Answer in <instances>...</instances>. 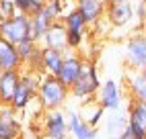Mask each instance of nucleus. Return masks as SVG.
<instances>
[{"instance_id": "nucleus-1", "label": "nucleus", "mask_w": 146, "mask_h": 139, "mask_svg": "<svg viewBox=\"0 0 146 139\" xmlns=\"http://www.w3.org/2000/svg\"><path fill=\"white\" fill-rule=\"evenodd\" d=\"M70 96V88L60 82V78L54 74H43L41 86L37 92V104L41 111H54V108H62Z\"/></svg>"}, {"instance_id": "nucleus-2", "label": "nucleus", "mask_w": 146, "mask_h": 139, "mask_svg": "<svg viewBox=\"0 0 146 139\" xmlns=\"http://www.w3.org/2000/svg\"><path fill=\"white\" fill-rule=\"evenodd\" d=\"M101 84L103 82L99 78V72H97L95 64L89 62V59H84L80 78L70 86V96L76 98V100H82V102L84 100H93V98H97V92H99Z\"/></svg>"}, {"instance_id": "nucleus-3", "label": "nucleus", "mask_w": 146, "mask_h": 139, "mask_svg": "<svg viewBox=\"0 0 146 139\" xmlns=\"http://www.w3.org/2000/svg\"><path fill=\"white\" fill-rule=\"evenodd\" d=\"M0 37L13 43H21L23 39L31 37V14L17 12L15 16L0 21Z\"/></svg>"}, {"instance_id": "nucleus-4", "label": "nucleus", "mask_w": 146, "mask_h": 139, "mask_svg": "<svg viewBox=\"0 0 146 139\" xmlns=\"http://www.w3.org/2000/svg\"><path fill=\"white\" fill-rule=\"evenodd\" d=\"M41 131H43V137H47V139H68V135H70L68 115H64L60 108L43 111Z\"/></svg>"}, {"instance_id": "nucleus-5", "label": "nucleus", "mask_w": 146, "mask_h": 139, "mask_svg": "<svg viewBox=\"0 0 146 139\" xmlns=\"http://www.w3.org/2000/svg\"><path fill=\"white\" fill-rule=\"evenodd\" d=\"M125 64L134 70H142L146 66V33H134L128 41H125L123 49Z\"/></svg>"}, {"instance_id": "nucleus-6", "label": "nucleus", "mask_w": 146, "mask_h": 139, "mask_svg": "<svg viewBox=\"0 0 146 139\" xmlns=\"http://www.w3.org/2000/svg\"><path fill=\"white\" fill-rule=\"evenodd\" d=\"M128 129L138 137L146 139V100L132 98L128 104Z\"/></svg>"}, {"instance_id": "nucleus-7", "label": "nucleus", "mask_w": 146, "mask_h": 139, "mask_svg": "<svg viewBox=\"0 0 146 139\" xmlns=\"http://www.w3.org/2000/svg\"><path fill=\"white\" fill-rule=\"evenodd\" d=\"M97 100L101 102L105 111H119L121 102H123V94H121V86L115 80H105L97 92Z\"/></svg>"}, {"instance_id": "nucleus-8", "label": "nucleus", "mask_w": 146, "mask_h": 139, "mask_svg": "<svg viewBox=\"0 0 146 139\" xmlns=\"http://www.w3.org/2000/svg\"><path fill=\"white\" fill-rule=\"evenodd\" d=\"M13 106H0V139H21L23 129Z\"/></svg>"}, {"instance_id": "nucleus-9", "label": "nucleus", "mask_w": 146, "mask_h": 139, "mask_svg": "<svg viewBox=\"0 0 146 139\" xmlns=\"http://www.w3.org/2000/svg\"><path fill=\"white\" fill-rule=\"evenodd\" d=\"M19 84H21V70L0 72V106H11Z\"/></svg>"}, {"instance_id": "nucleus-10", "label": "nucleus", "mask_w": 146, "mask_h": 139, "mask_svg": "<svg viewBox=\"0 0 146 139\" xmlns=\"http://www.w3.org/2000/svg\"><path fill=\"white\" fill-rule=\"evenodd\" d=\"M82 66H84V57H82V55H78V53H66V59H64V64H62V68H60V72H58L60 82L70 88V86L80 78Z\"/></svg>"}, {"instance_id": "nucleus-11", "label": "nucleus", "mask_w": 146, "mask_h": 139, "mask_svg": "<svg viewBox=\"0 0 146 139\" xmlns=\"http://www.w3.org/2000/svg\"><path fill=\"white\" fill-rule=\"evenodd\" d=\"M41 45L68 51V29H66V25H64L62 18H58V21L52 23V27L47 29V33L41 39Z\"/></svg>"}, {"instance_id": "nucleus-12", "label": "nucleus", "mask_w": 146, "mask_h": 139, "mask_svg": "<svg viewBox=\"0 0 146 139\" xmlns=\"http://www.w3.org/2000/svg\"><path fill=\"white\" fill-rule=\"evenodd\" d=\"M105 16L109 18V23L113 27H125L134 21V6L132 2H115V4H107V10H105Z\"/></svg>"}, {"instance_id": "nucleus-13", "label": "nucleus", "mask_w": 146, "mask_h": 139, "mask_svg": "<svg viewBox=\"0 0 146 139\" xmlns=\"http://www.w3.org/2000/svg\"><path fill=\"white\" fill-rule=\"evenodd\" d=\"M0 70H23V59L17 43L0 37Z\"/></svg>"}, {"instance_id": "nucleus-14", "label": "nucleus", "mask_w": 146, "mask_h": 139, "mask_svg": "<svg viewBox=\"0 0 146 139\" xmlns=\"http://www.w3.org/2000/svg\"><path fill=\"white\" fill-rule=\"evenodd\" d=\"M68 127L74 139H97V129L86 123L80 113H68Z\"/></svg>"}, {"instance_id": "nucleus-15", "label": "nucleus", "mask_w": 146, "mask_h": 139, "mask_svg": "<svg viewBox=\"0 0 146 139\" xmlns=\"http://www.w3.org/2000/svg\"><path fill=\"white\" fill-rule=\"evenodd\" d=\"M66 59V51L62 49H54V47H41V62H43V74H54L58 76L60 68Z\"/></svg>"}, {"instance_id": "nucleus-16", "label": "nucleus", "mask_w": 146, "mask_h": 139, "mask_svg": "<svg viewBox=\"0 0 146 139\" xmlns=\"http://www.w3.org/2000/svg\"><path fill=\"white\" fill-rule=\"evenodd\" d=\"M76 6L84 14V18L89 21V25H95L99 18L105 16L107 0H76Z\"/></svg>"}, {"instance_id": "nucleus-17", "label": "nucleus", "mask_w": 146, "mask_h": 139, "mask_svg": "<svg viewBox=\"0 0 146 139\" xmlns=\"http://www.w3.org/2000/svg\"><path fill=\"white\" fill-rule=\"evenodd\" d=\"M125 86H128V92L132 98L136 100H146V78L142 76L140 70H134L125 74Z\"/></svg>"}, {"instance_id": "nucleus-18", "label": "nucleus", "mask_w": 146, "mask_h": 139, "mask_svg": "<svg viewBox=\"0 0 146 139\" xmlns=\"http://www.w3.org/2000/svg\"><path fill=\"white\" fill-rule=\"evenodd\" d=\"M125 129H128V115H121L119 111H111V115L107 117V123H105V131L109 139H119Z\"/></svg>"}, {"instance_id": "nucleus-19", "label": "nucleus", "mask_w": 146, "mask_h": 139, "mask_svg": "<svg viewBox=\"0 0 146 139\" xmlns=\"http://www.w3.org/2000/svg\"><path fill=\"white\" fill-rule=\"evenodd\" d=\"M82 117H84V121L89 123L91 127H99L101 125V121H103V117H105V108L101 106V102L97 100V98H93V100H84L82 102V113H80Z\"/></svg>"}, {"instance_id": "nucleus-20", "label": "nucleus", "mask_w": 146, "mask_h": 139, "mask_svg": "<svg viewBox=\"0 0 146 139\" xmlns=\"http://www.w3.org/2000/svg\"><path fill=\"white\" fill-rule=\"evenodd\" d=\"M37 98V94L29 88L23 80H21V84H19V88H17V92H15V98H13V102H11V106L15 108L17 113H23L25 108L31 104L33 100Z\"/></svg>"}, {"instance_id": "nucleus-21", "label": "nucleus", "mask_w": 146, "mask_h": 139, "mask_svg": "<svg viewBox=\"0 0 146 139\" xmlns=\"http://www.w3.org/2000/svg\"><path fill=\"white\" fill-rule=\"evenodd\" d=\"M52 23L54 21H52L50 16H45L41 10L35 12V14H31V39H35V41L41 43V39L47 33V29L52 27Z\"/></svg>"}, {"instance_id": "nucleus-22", "label": "nucleus", "mask_w": 146, "mask_h": 139, "mask_svg": "<svg viewBox=\"0 0 146 139\" xmlns=\"http://www.w3.org/2000/svg\"><path fill=\"white\" fill-rule=\"evenodd\" d=\"M62 21L66 25V29H78V31H84L89 27V21L84 18V14L78 10V6H74L72 10H68L62 14Z\"/></svg>"}, {"instance_id": "nucleus-23", "label": "nucleus", "mask_w": 146, "mask_h": 139, "mask_svg": "<svg viewBox=\"0 0 146 139\" xmlns=\"http://www.w3.org/2000/svg\"><path fill=\"white\" fill-rule=\"evenodd\" d=\"M41 12L45 16H50L52 21H58V18H62L64 14V0H47V2L43 4Z\"/></svg>"}, {"instance_id": "nucleus-24", "label": "nucleus", "mask_w": 146, "mask_h": 139, "mask_svg": "<svg viewBox=\"0 0 146 139\" xmlns=\"http://www.w3.org/2000/svg\"><path fill=\"white\" fill-rule=\"evenodd\" d=\"M84 31H86V29H84ZM84 31L68 29V49H78L84 43Z\"/></svg>"}, {"instance_id": "nucleus-25", "label": "nucleus", "mask_w": 146, "mask_h": 139, "mask_svg": "<svg viewBox=\"0 0 146 139\" xmlns=\"http://www.w3.org/2000/svg\"><path fill=\"white\" fill-rule=\"evenodd\" d=\"M19 12V8L15 4V0H0V21L4 18H11Z\"/></svg>"}, {"instance_id": "nucleus-26", "label": "nucleus", "mask_w": 146, "mask_h": 139, "mask_svg": "<svg viewBox=\"0 0 146 139\" xmlns=\"http://www.w3.org/2000/svg\"><path fill=\"white\" fill-rule=\"evenodd\" d=\"M132 6H134V16L144 25L146 23V4L142 0H138V2H132Z\"/></svg>"}, {"instance_id": "nucleus-27", "label": "nucleus", "mask_w": 146, "mask_h": 139, "mask_svg": "<svg viewBox=\"0 0 146 139\" xmlns=\"http://www.w3.org/2000/svg\"><path fill=\"white\" fill-rule=\"evenodd\" d=\"M15 4L19 8V12L33 14V0H15Z\"/></svg>"}, {"instance_id": "nucleus-28", "label": "nucleus", "mask_w": 146, "mask_h": 139, "mask_svg": "<svg viewBox=\"0 0 146 139\" xmlns=\"http://www.w3.org/2000/svg\"><path fill=\"white\" fill-rule=\"evenodd\" d=\"M119 139H138V137H136V135H134V133L130 131V129H125V133H123V135H121Z\"/></svg>"}, {"instance_id": "nucleus-29", "label": "nucleus", "mask_w": 146, "mask_h": 139, "mask_svg": "<svg viewBox=\"0 0 146 139\" xmlns=\"http://www.w3.org/2000/svg\"><path fill=\"white\" fill-rule=\"evenodd\" d=\"M115 2H128V0H107V4H115Z\"/></svg>"}, {"instance_id": "nucleus-30", "label": "nucleus", "mask_w": 146, "mask_h": 139, "mask_svg": "<svg viewBox=\"0 0 146 139\" xmlns=\"http://www.w3.org/2000/svg\"><path fill=\"white\" fill-rule=\"evenodd\" d=\"M140 72H142V76H144V78H146V66H144V68H142V70H140Z\"/></svg>"}, {"instance_id": "nucleus-31", "label": "nucleus", "mask_w": 146, "mask_h": 139, "mask_svg": "<svg viewBox=\"0 0 146 139\" xmlns=\"http://www.w3.org/2000/svg\"><path fill=\"white\" fill-rule=\"evenodd\" d=\"M142 31H144V33H146V23H144V25H142Z\"/></svg>"}, {"instance_id": "nucleus-32", "label": "nucleus", "mask_w": 146, "mask_h": 139, "mask_svg": "<svg viewBox=\"0 0 146 139\" xmlns=\"http://www.w3.org/2000/svg\"><path fill=\"white\" fill-rule=\"evenodd\" d=\"M142 2H144V4H146V0H142Z\"/></svg>"}, {"instance_id": "nucleus-33", "label": "nucleus", "mask_w": 146, "mask_h": 139, "mask_svg": "<svg viewBox=\"0 0 146 139\" xmlns=\"http://www.w3.org/2000/svg\"><path fill=\"white\" fill-rule=\"evenodd\" d=\"M0 72H2V70H0Z\"/></svg>"}, {"instance_id": "nucleus-34", "label": "nucleus", "mask_w": 146, "mask_h": 139, "mask_svg": "<svg viewBox=\"0 0 146 139\" xmlns=\"http://www.w3.org/2000/svg\"><path fill=\"white\" fill-rule=\"evenodd\" d=\"M74 2H76V0H74Z\"/></svg>"}, {"instance_id": "nucleus-35", "label": "nucleus", "mask_w": 146, "mask_h": 139, "mask_svg": "<svg viewBox=\"0 0 146 139\" xmlns=\"http://www.w3.org/2000/svg\"><path fill=\"white\" fill-rule=\"evenodd\" d=\"M45 139H47V137H45Z\"/></svg>"}]
</instances>
